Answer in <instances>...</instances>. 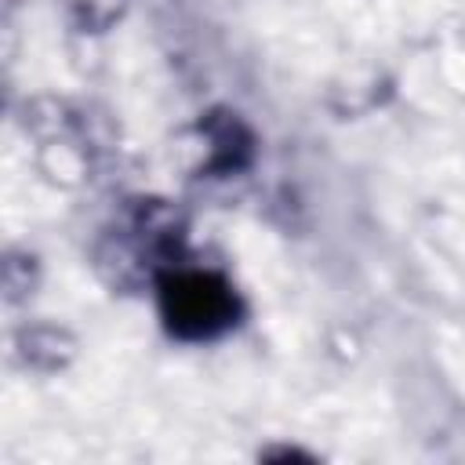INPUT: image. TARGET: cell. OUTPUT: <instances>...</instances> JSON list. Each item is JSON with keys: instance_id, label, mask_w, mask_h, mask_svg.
Wrapping results in <instances>:
<instances>
[{"instance_id": "6da1fadb", "label": "cell", "mask_w": 465, "mask_h": 465, "mask_svg": "<svg viewBox=\"0 0 465 465\" xmlns=\"http://www.w3.org/2000/svg\"><path fill=\"white\" fill-rule=\"evenodd\" d=\"M163 312H167V320H171V327L178 334L207 338V334H214V331H222L229 323L232 298L218 280L200 276V272H185V276L167 283Z\"/></svg>"}]
</instances>
